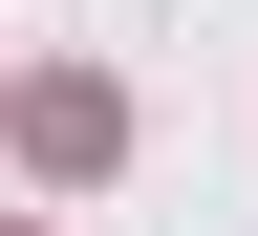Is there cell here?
Returning <instances> with one entry per match:
<instances>
[{
  "label": "cell",
  "instance_id": "6da1fadb",
  "mask_svg": "<svg viewBox=\"0 0 258 236\" xmlns=\"http://www.w3.org/2000/svg\"><path fill=\"white\" fill-rule=\"evenodd\" d=\"M22 150H43V172L86 193V172L129 150V86H108V64H43V86H22Z\"/></svg>",
  "mask_w": 258,
  "mask_h": 236
},
{
  "label": "cell",
  "instance_id": "7a4b0ae2",
  "mask_svg": "<svg viewBox=\"0 0 258 236\" xmlns=\"http://www.w3.org/2000/svg\"><path fill=\"white\" fill-rule=\"evenodd\" d=\"M22 236H43V215H22Z\"/></svg>",
  "mask_w": 258,
  "mask_h": 236
}]
</instances>
